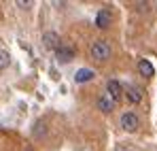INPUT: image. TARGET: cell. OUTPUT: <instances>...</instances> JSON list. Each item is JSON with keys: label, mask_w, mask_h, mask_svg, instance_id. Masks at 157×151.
Segmentation results:
<instances>
[{"label": "cell", "mask_w": 157, "mask_h": 151, "mask_svg": "<svg viewBox=\"0 0 157 151\" xmlns=\"http://www.w3.org/2000/svg\"><path fill=\"white\" fill-rule=\"evenodd\" d=\"M125 98H128L132 104H138V102L142 100V92H140V87H136V85L125 87Z\"/></svg>", "instance_id": "obj_7"}, {"label": "cell", "mask_w": 157, "mask_h": 151, "mask_svg": "<svg viewBox=\"0 0 157 151\" xmlns=\"http://www.w3.org/2000/svg\"><path fill=\"white\" fill-rule=\"evenodd\" d=\"M32 136H34V138H45V136H47V124H45L43 119H38V121L32 126Z\"/></svg>", "instance_id": "obj_10"}, {"label": "cell", "mask_w": 157, "mask_h": 151, "mask_svg": "<svg viewBox=\"0 0 157 151\" xmlns=\"http://www.w3.org/2000/svg\"><path fill=\"white\" fill-rule=\"evenodd\" d=\"M55 53V60L59 62V64H68V62H72L75 60V49L72 47H68V45H62L57 51H53Z\"/></svg>", "instance_id": "obj_5"}, {"label": "cell", "mask_w": 157, "mask_h": 151, "mask_svg": "<svg viewBox=\"0 0 157 151\" xmlns=\"http://www.w3.org/2000/svg\"><path fill=\"white\" fill-rule=\"evenodd\" d=\"M91 58L96 60V62H106V60H110V53H113V49H110V45H108V41H104V38H100V41H96L94 45H91Z\"/></svg>", "instance_id": "obj_1"}, {"label": "cell", "mask_w": 157, "mask_h": 151, "mask_svg": "<svg viewBox=\"0 0 157 151\" xmlns=\"http://www.w3.org/2000/svg\"><path fill=\"white\" fill-rule=\"evenodd\" d=\"M9 64H11V53L6 49H0V70H4Z\"/></svg>", "instance_id": "obj_12"}, {"label": "cell", "mask_w": 157, "mask_h": 151, "mask_svg": "<svg viewBox=\"0 0 157 151\" xmlns=\"http://www.w3.org/2000/svg\"><path fill=\"white\" fill-rule=\"evenodd\" d=\"M96 77V73L91 70V68H78L77 75H75V81L77 83H87V81H91Z\"/></svg>", "instance_id": "obj_9"}, {"label": "cell", "mask_w": 157, "mask_h": 151, "mask_svg": "<svg viewBox=\"0 0 157 151\" xmlns=\"http://www.w3.org/2000/svg\"><path fill=\"white\" fill-rule=\"evenodd\" d=\"M138 73L142 77H147V79H151V77L155 75V68H153V64L149 60H140L138 62Z\"/></svg>", "instance_id": "obj_8"}, {"label": "cell", "mask_w": 157, "mask_h": 151, "mask_svg": "<svg viewBox=\"0 0 157 151\" xmlns=\"http://www.w3.org/2000/svg\"><path fill=\"white\" fill-rule=\"evenodd\" d=\"M17 6H19V9H30V6H34V2H28V0H19V2H17Z\"/></svg>", "instance_id": "obj_13"}, {"label": "cell", "mask_w": 157, "mask_h": 151, "mask_svg": "<svg viewBox=\"0 0 157 151\" xmlns=\"http://www.w3.org/2000/svg\"><path fill=\"white\" fill-rule=\"evenodd\" d=\"M123 94H125V87H123L117 79H110V81L106 83V96H108L110 100L119 102L121 98H123Z\"/></svg>", "instance_id": "obj_2"}, {"label": "cell", "mask_w": 157, "mask_h": 151, "mask_svg": "<svg viewBox=\"0 0 157 151\" xmlns=\"http://www.w3.org/2000/svg\"><path fill=\"white\" fill-rule=\"evenodd\" d=\"M98 109H100L102 113H110V111L115 109V100H110V98L104 94V96L98 98Z\"/></svg>", "instance_id": "obj_11"}, {"label": "cell", "mask_w": 157, "mask_h": 151, "mask_svg": "<svg viewBox=\"0 0 157 151\" xmlns=\"http://www.w3.org/2000/svg\"><path fill=\"white\" fill-rule=\"evenodd\" d=\"M110 24H113V13H110L108 9L98 11V15H96V26H98V28H102V30H106Z\"/></svg>", "instance_id": "obj_6"}, {"label": "cell", "mask_w": 157, "mask_h": 151, "mask_svg": "<svg viewBox=\"0 0 157 151\" xmlns=\"http://www.w3.org/2000/svg\"><path fill=\"white\" fill-rule=\"evenodd\" d=\"M138 126H140V119H138V115H136V113L128 111V113H123V115H121V128H123L125 132H136Z\"/></svg>", "instance_id": "obj_3"}, {"label": "cell", "mask_w": 157, "mask_h": 151, "mask_svg": "<svg viewBox=\"0 0 157 151\" xmlns=\"http://www.w3.org/2000/svg\"><path fill=\"white\" fill-rule=\"evenodd\" d=\"M43 45H45L49 51H57L64 43H62V38H59V34H57V32H51V30H49V32H45V34H43Z\"/></svg>", "instance_id": "obj_4"}]
</instances>
